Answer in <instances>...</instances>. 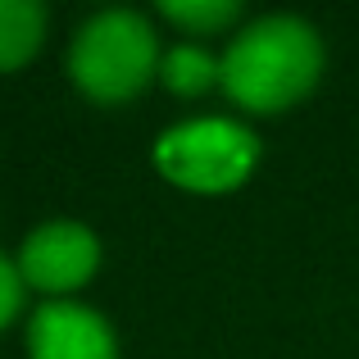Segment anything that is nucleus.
<instances>
[{
	"mask_svg": "<svg viewBox=\"0 0 359 359\" xmlns=\"http://www.w3.org/2000/svg\"><path fill=\"white\" fill-rule=\"evenodd\" d=\"M323 73V36L296 14L245 23L219 60V87L250 114H282L314 91Z\"/></svg>",
	"mask_w": 359,
	"mask_h": 359,
	"instance_id": "obj_1",
	"label": "nucleus"
},
{
	"mask_svg": "<svg viewBox=\"0 0 359 359\" xmlns=\"http://www.w3.org/2000/svg\"><path fill=\"white\" fill-rule=\"evenodd\" d=\"M69 78L96 105H123L159 78V36L137 9H100L69 46Z\"/></svg>",
	"mask_w": 359,
	"mask_h": 359,
	"instance_id": "obj_2",
	"label": "nucleus"
},
{
	"mask_svg": "<svg viewBox=\"0 0 359 359\" xmlns=\"http://www.w3.org/2000/svg\"><path fill=\"white\" fill-rule=\"evenodd\" d=\"M155 168L191 196L237 191L259 164V137L232 118H191L155 141Z\"/></svg>",
	"mask_w": 359,
	"mask_h": 359,
	"instance_id": "obj_3",
	"label": "nucleus"
},
{
	"mask_svg": "<svg viewBox=\"0 0 359 359\" xmlns=\"http://www.w3.org/2000/svg\"><path fill=\"white\" fill-rule=\"evenodd\" d=\"M100 269V241L87 223L78 219H55L27 232L18 250V278L23 287L46 291L55 300H69V291L87 287Z\"/></svg>",
	"mask_w": 359,
	"mask_h": 359,
	"instance_id": "obj_4",
	"label": "nucleus"
},
{
	"mask_svg": "<svg viewBox=\"0 0 359 359\" xmlns=\"http://www.w3.org/2000/svg\"><path fill=\"white\" fill-rule=\"evenodd\" d=\"M27 355L32 359H118L114 327L105 314L78 300H46L27 323Z\"/></svg>",
	"mask_w": 359,
	"mask_h": 359,
	"instance_id": "obj_5",
	"label": "nucleus"
},
{
	"mask_svg": "<svg viewBox=\"0 0 359 359\" xmlns=\"http://www.w3.org/2000/svg\"><path fill=\"white\" fill-rule=\"evenodd\" d=\"M46 5L36 0H0V73H14L41 50Z\"/></svg>",
	"mask_w": 359,
	"mask_h": 359,
	"instance_id": "obj_6",
	"label": "nucleus"
},
{
	"mask_svg": "<svg viewBox=\"0 0 359 359\" xmlns=\"http://www.w3.org/2000/svg\"><path fill=\"white\" fill-rule=\"evenodd\" d=\"M159 82L173 96H205L210 87H219V60L205 46L177 41L173 50L159 55Z\"/></svg>",
	"mask_w": 359,
	"mask_h": 359,
	"instance_id": "obj_7",
	"label": "nucleus"
},
{
	"mask_svg": "<svg viewBox=\"0 0 359 359\" xmlns=\"http://www.w3.org/2000/svg\"><path fill=\"white\" fill-rule=\"evenodd\" d=\"M159 18H168L173 27L191 36H210V32H223L241 18V5L237 0H164L159 5Z\"/></svg>",
	"mask_w": 359,
	"mask_h": 359,
	"instance_id": "obj_8",
	"label": "nucleus"
},
{
	"mask_svg": "<svg viewBox=\"0 0 359 359\" xmlns=\"http://www.w3.org/2000/svg\"><path fill=\"white\" fill-rule=\"evenodd\" d=\"M23 278H18V264H9L5 255H0V332H5L9 323L18 318V309H23Z\"/></svg>",
	"mask_w": 359,
	"mask_h": 359,
	"instance_id": "obj_9",
	"label": "nucleus"
}]
</instances>
